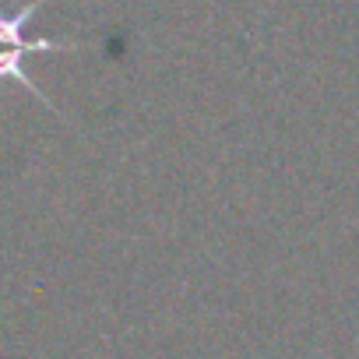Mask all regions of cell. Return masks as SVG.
<instances>
[{
  "instance_id": "cell-1",
  "label": "cell",
  "mask_w": 359,
  "mask_h": 359,
  "mask_svg": "<svg viewBox=\"0 0 359 359\" xmlns=\"http://www.w3.org/2000/svg\"><path fill=\"white\" fill-rule=\"evenodd\" d=\"M85 43H67V39H32V43H0V85L4 81H15V85H22L25 92H32L43 106H50L53 113H60L53 102H50V95L29 78V71H25V60L32 57V53H67V50H81Z\"/></svg>"
}]
</instances>
